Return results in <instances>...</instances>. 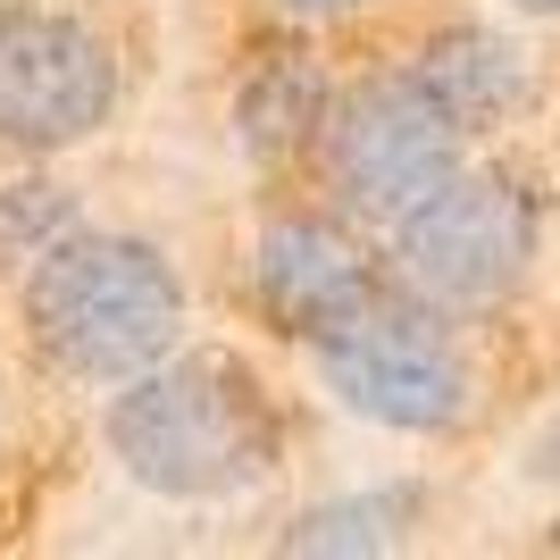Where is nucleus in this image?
<instances>
[{
  "mask_svg": "<svg viewBox=\"0 0 560 560\" xmlns=\"http://www.w3.org/2000/svg\"><path fill=\"white\" fill-rule=\"evenodd\" d=\"M318 135H327V185L351 218H385L394 226L410 201L444 185L452 167H460V126L435 109L419 75H376L360 93L327 101L318 117Z\"/></svg>",
  "mask_w": 560,
  "mask_h": 560,
  "instance_id": "obj_4",
  "label": "nucleus"
},
{
  "mask_svg": "<svg viewBox=\"0 0 560 560\" xmlns=\"http://www.w3.org/2000/svg\"><path fill=\"white\" fill-rule=\"evenodd\" d=\"M318 369H327L335 401L401 435H444L468 410V360L427 310H401L376 293L369 310H351L343 327L318 335Z\"/></svg>",
  "mask_w": 560,
  "mask_h": 560,
  "instance_id": "obj_5",
  "label": "nucleus"
},
{
  "mask_svg": "<svg viewBox=\"0 0 560 560\" xmlns=\"http://www.w3.org/2000/svg\"><path fill=\"white\" fill-rule=\"evenodd\" d=\"M68 226H75V201L59 185H0V259H34Z\"/></svg>",
  "mask_w": 560,
  "mask_h": 560,
  "instance_id": "obj_11",
  "label": "nucleus"
},
{
  "mask_svg": "<svg viewBox=\"0 0 560 560\" xmlns=\"http://www.w3.org/2000/svg\"><path fill=\"white\" fill-rule=\"evenodd\" d=\"M410 75L435 93V109H444L460 135L511 126V117L527 109V59H518L502 34H486V25H452V34H435Z\"/></svg>",
  "mask_w": 560,
  "mask_h": 560,
  "instance_id": "obj_8",
  "label": "nucleus"
},
{
  "mask_svg": "<svg viewBox=\"0 0 560 560\" xmlns=\"http://www.w3.org/2000/svg\"><path fill=\"white\" fill-rule=\"evenodd\" d=\"M109 452L135 486L167 502H226L277 468L284 427L234 351H160L109 401Z\"/></svg>",
  "mask_w": 560,
  "mask_h": 560,
  "instance_id": "obj_1",
  "label": "nucleus"
},
{
  "mask_svg": "<svg viewBox=\"0 0 560 560\" xmlns=\"http://www.w3.org/2000/svg\"><path fill=\"white\" fill-rule=\"evenodd\" d=\"M252 277H259V310H268L284 335H302V343H318L327 327H343L351 310L376 302L369 252H360L343 226H318V218H284V226L259 234Z\"/></svg>",
  "mask_w": 560,
  "mask_h": 560,
  "instance_id": "obj_7",
  "label": "nucleus"
},
{
  "mask_svg": "<svg viewBox=\"0 0 560 560\" xmlns=\"http://www.w3.org/2000/svg\"><path fill=\"white\" fill-rule=\"evenodd\" d=\"M410 511H419V493L410 486H385V493H351V502H327V511H310L284 552H394L410 536Z\"/></svg>",
  "mask_w": 560,
  "mask_h": 560,
  "instance_id": "obj_10",
  "label": "nucleus"
},
{
  "mask_svg": "<svg viewBox=\"0 0 560 560\" xmlns=\"http://www.w3.org/2000/svg\"><path fill=\"white\" fill-rule=\"evenodd\" d=\"M518 9H536V18H560V0H518Z\"/></svg>",
  "mask_w": 560,
  "mask_h": 560,
  "instance_id": "obj_14",
  "label": "nucleus"
},
{
  "mask_svg": "<svg viewBox=\"0 0 560 560\" xmlns=\"http://www.w3.org/2000/svg\"><path fill=\"white\" fill-rule=\"evenodd\" d=\"M25 335L59 376L126 385L185 335V284L135 234H50L25 277Z\"/></svg>",
  "mask_w": 560,
  "mask_h": 560,
  "instance_id": "obj_2",
  "label": "nucleus"
},
{
  "mask_svg": "<svg viewBox=\"0 0 560 560\" xmlns=\"http://www.w3.org/2000/svg\"><path fill=\"white\" fill-rule=\"evenodd\" d=\"M117 109V59L68 9H0V142L68 151Z\"/></svg>",
  "mask_w": 560,
  "mask_h": 560,
  "instance_id": "obj_6",
  "label": "nucleus"
},
{
  "mask_svg": "<svg viewBox=\"0 0 560 560\" xmlns=\"http://www.w3.org/2000/svg\"><path fill=\"white\" fill-rule=\"evenodd\" d=\"M277 9H293V18H343V9H369V0H277Z\"/></svg>",
  "mask_w": 560,
  "mask_h": 560,
  "instance_id": "obj_13",
  "label": "nucleus"
},
{
  "mask_svg": "<svg viewBox=\"0 0 560 560\" xmlns=\"http://www.w3.org/2000/svg\"><path fill=\"white\" fill-rule=\"evenodd\" d=\"M527 477H544V486H560V419L544 427L536 444H527Z\"/></svg>",
  "mask_w": 560,
  "mask_h": 560,
  "instance_id": "obj_12",
  "label": "nucleus"
},
{
  "mask_svg": "<svg viewBox=\"0 0 560 560\" xmlns=\"http://www.w3.org/2000/svg\"><path fill=\"white\" fill-rule=\"evenodd\" d=\"M544 210L511 167H452L444 185L394 218V277L435 310H493L527 277Z\"/></svg>",
  "mask_w": 560,
  "mask_h": 560,
  "instance_id": "obj_3",
  "label": "nucleus"
},
{
  "mask_svg": "<svg viewBox=\"0 0 560 560\" xmlns=\"http://www.w3.org/2000/svg\"><path fill=\"white\" fill-rule=\"evenodd\" d=\"M327 75H318V59L310 50H268L252 68V84H243V101H234V117H243V142H252L259 160H284L293 142L318 135V117H327Z\"/></svg>",
  "mask_w": 560,
  "mask_h": 560,
  "instance_id": "obj_9",
  "label": "nucleus"
}]
</instances>
